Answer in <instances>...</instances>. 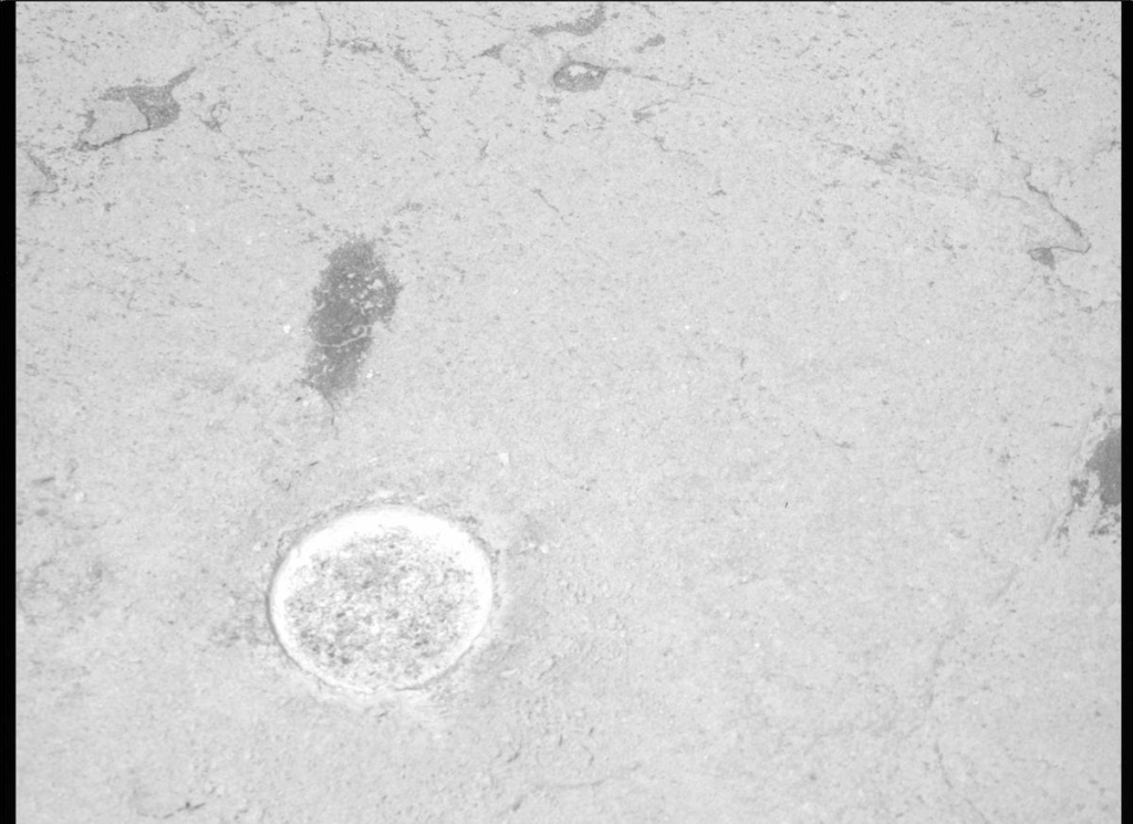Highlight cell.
<instances>
[{
    "mask_svg": "<svg viewBox=\"0 0 1133 824\" xmlns=\"http://www.w3.org/2000/svg\"><path fill=\"white\" fill-rule=\"evenodd\" d=\"M471 552L433 525L378 519L301 553L278 587L281 634L314 670L354 686L407 685L444 668L481 616Z\"/></svg>",
    "mask_w": 1133,
    "mask_h": 824,
    "instance_id": "obj_1",
    "label": "cell"
}]
</instances>
